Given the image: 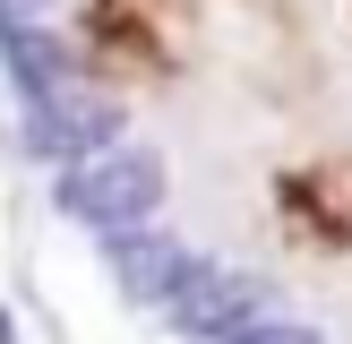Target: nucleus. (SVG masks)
I'll return each instance as SVG.
<instances>
[{
    "instance_id": "obj_6",
    "label": "nucleus",
    "mask_w": 352,
    "mask_h": 344,
    "mask_svg": "<svg viewBox=\"0 0 352 344\" xmlns=\"http://www.w3.org/2000/svg\"><path fill=\"white\" fill-rule=\"evenodd\" d=\"M112 275H120L129 301H164V310H172V301H181V284L198 275V258H189L172 233H155V224H146V233H120V241H112Z\"/></svg>"
},
{
    "instance_id": "obj_3",
    "label": "nucleus",
    "mask_w": 352,
    "mask_h": 344,
    "mask_svg": "<svg viewBox=\"0 0 352 344\" xmlns=\"http://www.w3.org/2000/svg\"><path fill=\"white\" fill-rule=\"evenodd\" d=\"M60 206L78 224H103V233H146V215L164 206V155L155 147H103L86 155L78 172L60 181Z\"/></svg>"
},
{
    "instance_id": "obj_1",
    "label": "nucleus",
    "mask_w": 352,
    "mask_h": 344,
    "mask_svg": "<svg viewBox=\"0 0 352 344\" xmlns=\"http://www.w3.org/2000/svg\"><path fill=\"white\" fill-rule=\"evenodd\" d=\"M78 52L95 86H164L189 52V9L181 0H86Z\"/></svg>"
},
{
    "instance_id": "obj_7",
    "label": "nucleus",
    "mask_w": 352,
    "mask_h": 344,
    "mask_svg": "<svg viewBox=\"0 0 352 344\" xmlns=\"http://www.w3.org/2000/svg\"><path fill=\"white\" fill-rule=\"evenodd\" d=\"M52 26V0H0V43H17V34H43Z\"/></svg>"
},
{
    "instance_id": "obj_8",
    "label": "nucleus",
    "mask_w": 352,
    "mask_h": 344,
    "mask_svg": "<svg viewBox=\"0 0 352 344\" xmlns=\"http://www.w3.org/2000/svg\"><path fill=\"white\" fill-rule=\"evenodd\" d=\"M241 344H327V336H318V327H275V319H267L258 336H241Z\"/></svg>"
},
{
    "instance_id": "obj_5",
    "label": "nucleus",
    "mask_w": 352,
    "mask_h": 344,
    "mask_svg": "<svg viewBox=\"0 0 352 344\" xmlns=\"http://www.w3.org/2000/svg\"><path fill=\"white\" fill-rule=\"evenodd\" d=\"M172 327H181V336H206V344H241V336L267 327V292H258V275L206 267L198 258V275H189L181 301H172Z\"/></svg>"
},
{
    "instance_id": "obj_9",
    "label": "nucleus",
    "mask_w": 352,
    "mask_h": 344,
    "mask_svg": "<svg viewBox=\"0 0 352 344\" xmlns=\"http://www.w3.org/2000/svg\"><path fill=\"white\" fill-rule=\"evenodd\" d=\"M0 344H9V319H0Z\"/></svg>"
},
{
    "instance_id": "obj_4",
    "label": "nucleus",
    "mask_w": 352,
    "mask_h": 344,
    "mask_svg": "<svg viewBox=\"0 0 352 344\" xmlns=\"http://www.w3.org/2000/svg\"><path fill=\"white\" fill-rule=\"evenodd\" d=\"M103 147H120V103H112V86H95V78H60L52 95H34V155H60L69 172L86 164V155H103Z\"/></svg>"
},
{
    "instance_id": "obj_2",
    "label": "nucleus",
    "mask_w": 352,
    "mask_h": 344,
    "mask_svg": "<svg viewBox=\"0 0 352 344\" xmlns=\"http://www.w3.org/2000/svg\"><path fill=\"white\" fill-rule=\"evenodd\" d=\"M275 233L309 258H352V147L275 172Z\"/></svg>"
},
{
    "instance_id": "obj_10",
    "label": "nucleus",
    "mask_w": 352,
    "mask_h": 344,
    "mask_svg": "<svg viewBox=\"0 0 352 344\" xmlns=\"http://www.w3.org/2000/svg\"><path fill=\"white\" fill-rule=\"evenodd\" d=\"M344 9H352V0H344Z\"/></svg>"
}]
</instances>
